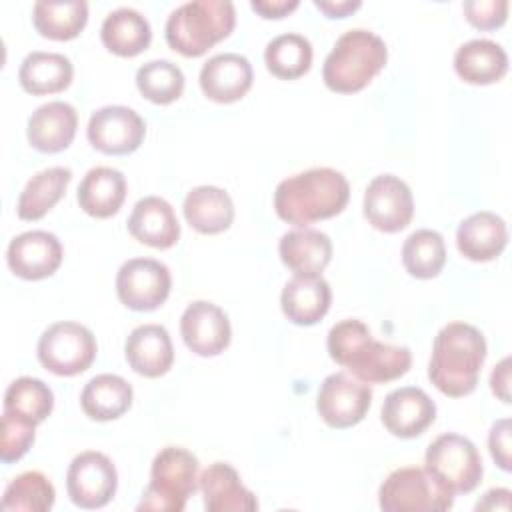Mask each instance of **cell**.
<instances>
[{
  "label": "cell",
  "mask_w": 512,
  "mask_h": 512,
  "mask_svg": "<svg viewBox=\"0 0 512 512\" xmlns=\"http://www.w3.org/2000/svg\"><path fill=\"white\" fill-rule=\"evenodd\" d=\"M36 424L20 418L12 412H2V438H0V458L4 464L18 462L34 444Z\"/></svg>",
  "instance_id": "obj_39"
},
{
  "label": "cell",
  "mask_w": 512,
  "mask_h": 512,
  "mask_svg": "<svg viewBox=\"0 0 512 512\" xmlns=\"http://www.w3.org/2000/svg\"><path fill=\"white\" fill-rule=\"evenodd\" d=\"M486 352L484 334L476 326L448 322L434 338L428 378L444 396H468L478 384Z\"/></svg>",
  "instance_id": "obj_3"
},
{
  "label": "cell",
  "mask_w": 512,
  "mask_h": 512,
  "mask_svg": "<svg viewBox=\"0 0 512 512\" xmlns=\"http://www.w3.org/2000/svg\"><path fill=\"white\" fill-rule=\"evenodd\" d=\"M32 22L40 36L66 42L84 30L88 4L84 0H38L32 6Z\"/></svg>",
  "instance_id": "obj_33"
},
{
  "label": "cell",
  "mask_w": 512,
  "mask_h": 512,
  "mask_svg": "<svg viewBox=\"0 0 512 512\" xmlns=\"http://www.w3.org/2000/svg\"><path fill=\"white\" fill-rule=\"evenodd\" d=\"M128 232L140 244L166 250L178 242L180 222L168 200L160 196H144L132 208Z\"/></svg>",
  "instance_id": "obj_22"
},
{
  "label": "cell",
  "mask_w": 512,
  "mask_h": 512,
  "mask_svg": "<svg viewBox=\"0 0 512 512\" xmlns=\"http://www.w3.org/2000/svg\"><path fill=\"white\" fill-rule=\"evenodd\" d=\"M72 76L74 66L68 56L44 50L26 54L18 70V82L22 90L32 96L64 92L70 86Z\"/></svg>",
  "instance_id": "obj_28"
},
{
  "label": "cell",
  "mask_w": 512,
  "mask_h": 512,
  "mask_svg": "<svg viewBox=\"0 0 512 512\" xmlns=\"http://www.w3.org/2000/svg\"><path fill=\"white\" fill-rule=\"evenodd\" d=\"M314 6L328 18H346L362 6L360 0H314Z\"/></svg>",
  "instance_id": "obj_44"
},
{
  "label": "cell",
  "mask_w": 512,
  "mask_h": 512,
  "mask_svg": "<svg viewBox=\"0 0 512 512\" xmlns=\"http://www.w3.org/2000/svg\"><path fill=\"white\" fill-rule=\"evenodd\" d=\"M54 408V394L50 386L32 376H20L12 380L4 392V410L32 424L44 422Z\"/></svg>",
  "instance_id": "obj_36"
},
{
  "label": "cell",
  "mask_w": 512,
  "mask_h": 512,
  "mask_svg": "<svg viewBox=\"0 0 512 512\" xmlns=\"http://www.w3.org/2000/svg\"><path fill=\"white\" fill-rule=\"evenodd\" d=\"M198 458L182 446L162 448L150 466V482L136 510L182 512L186 500L198 490Z\"/></svg>",
  "instance_id": "obj_6"
},
{
  "label": "cell",
  "mask_w": 512,
  "mask_h": 512,
  "mask_svg": "<svg viewBox=\"0 0 512 512\" xmlns=\"http://www.w3.org/2000/svg\"><path fill=\"white\" fill-rule=\"evenodd\" d=\"M300 6L298 0H252L250 8L262 18H284Z\"/></svg>",
  "instance_id": "obj_42"
},
{
  "label": "cell",
  "mask_w": 512,
  "mask_h": 512,
  "mask_svg": "<svg viewBox=\"0 0 512 512\" xmlns=\"http://www.w3.org/2000/svg\"><path fill=\"white\" fill-rule=\"evenodd\" d=\"M330 304L332 290L322 274H294L280 294L282 312L296 326H314L328 314Z\"/></svg>",
  "instance_id": "obj_21"
},
{
  "label": "cell",
  "mask_w": 512,
  "mask_h": 512,
  "mask_svg": "<svg viewBox=\"0 0 512 512\" xmlns=\"http://www.w3.org/2000/svg\"><path fill=\"white\" fill-rule=\"evenodd\" d=\"M56 490L46 474L40 470H28L10 480L2 494V510L20 512H46L54 506Z\"/></svg>",
  "instance_id": "obj_37"
},
{
  "label": "cell",
  "mask_w": 512,
  "mask_h": 512,
  "mask_svg": "<svg viewBox=\"0 0 512 512\" xmlns=\"http://www.w3.org/2000/svg\"><path fill=\"white\" fill-rule=\"evenodd\" d=\"M510 496L508 488H492L478 500L476 510H510Z\"/></svg>",
  "instance_id": "obj_45"
},
{
  "label": "cell",
  "mask_w": 512,
  "mask_h": 512,
  "mask_svg": "<svg viewBox=\"0 0 512 512\" xmlns=\"http://www.w3.org/2000/svg\"><path fill=\"white\" fill-rule=\"evenodd\" d=\"M348 198L350 184L346 176L320 166L284 178L274 190V210L280 220L302 228L340 214Z\"/></svg>",
  "instance_id": "obj_2"
},
{
  "label": "cell",
  "mask_w": 512,
  "mask_h": 512,
  "mask_svg": "<svg viewBox=\"0 0 512 512\" xmlns=\"http://www.w3.org/2000/svg\"><path fill=\"white\" fill-rule=\"evenodd\" d=\"M372 404V390L368 384L344 374H328L316 396V410L326 426L344 430L364 420Z\"/></svg>",
  "instance_id": "obj_13"
},
{
  "label": "cell",
  "mask_w": 512,
  "mask_h": 512,
  "mask_svg": "<svg viewBox=\"0 0 512 512\" xmlns=\"http://www.w3.org/2000/svg\"><path fill=\"white\" fill-rule=\"evenodd\" d=\"M424 466L454 494L472 492L484 474L482 456L472 440L456 432L440 434L424 454Z\"/></svg>",
  "instance_id": "obj_9"
},
{
  "label": "cell",
  "mask_w": 512,
  "mask_h": 512,
  "mask_svg": "<svg viewBox=\"0 0 512 512\" xmlns=\"http://www.w3.org/2000/svg\"><path fill=\"white\" fill-rule=\"evenodd\" d=\"M118 488L114 462L96 450L80 452L72 458L66 472V490L70 500L84 510L106 506Z\"/></svg>",
  "instance_id": "obj_11"
},
{
  "label": "cell",
  "mask_w": 512,
  "mask_h": 512,
  "mask_svg": "<svg viewBox=\"0 0 512 512\" xmlns=\"http://www.w3.org/2000/svg\"><path fill=\"white\" fill-rule=\"evenodd\" d=\"M184 72L170 60H150L136 70L138 92L154 104H172L184 92Z\"/></svg>",
  "instance_id": "obj_38"
},
{
  "label": "cell",
  "mask_w": 512,
  "mask_h": 512,
  "mask_svg": "<svg viewBox=\"0 0 512 512\" xmlns=\"http://www.w3.org/2000/svg\"><path fill=\"white\" fill-rule=\"evenodd\" d=\"M124 356L136 374L146 378L164 376L174 364V346L168 330L160 324L136 326L124 342Z\"/></svg>",
  "instance_id": "obj_20"
},
{
  "label": "cell",
  "mask_w": 512,
  "mask_h": 512,
  "mask_svg": "<svg viewBox=\"0 0 512 512\" xmlns=\"http://www.w3.org/2000/svg\"><path fill=\"white\" fill-rule=\"evenodd\" d=\"M126 178L110 166L90 168L78 184V204L92 218H110L118 214L126 200Z\"/></svg>",
  "instance_id": "obj_27"
},
{
  "label": "cell",
  "mask_w": 512,
  "mask_h": 512,
  "mask_svg": "<svg viewBox=\"0 0 512 512\" xmlns=\"http://www.w3.org/2000/svg\"><path fill=\"white\" fill-rule=\"evenodd\" d=\"M100 40L112 54L132 58L150 46L152 28L142 12L122 6L106 14L100 28Z\"/></svg>",
  "instance_id": "obj_30"
},
{
  "label": "cell",
  "mask_w": 512,
  "mask_h": 512,
  "mask_svg": "<svg viewBox=\"0 0 512 512\" xmlns=\"http://www.w3.org/2000/svg\"><path fill=\"white\" fill-rule=\"evenodd\" d=\"M134 400L130 382L118 374H98L90 378L80 394L84 414L98 422H108L124 416Z\"/></svg>",
  "instance_id": "obj_31"
},
{
  "label": "cell",
  "mask_w": 512,
  "mask_h": 512,
  "mask_svg": "<svg viewBox=\"0 0 512 512\" xmlns=\"http://www.w3.org/2000/svg\"><path fill=\"white\" fill-rule=\"evenodd\" d=\"M282 264L294 274H322L332 260V240L314 228H296L282 234L278 242Z\"/></svg>",
  "instance_id": "obj_25"
},
{
  "label": "cell",
  "mask_w": 512,
  "mask_h": 512,
  "mask_svg": "<svg viewBox=\"0 0 512 512\" xmlns=\"http://www.w3.org/2000/svg\"><path fill=\"white\" fill-rule=\"evenodd\" d=\"M378 504L386 512H444L452 508L454 492L426 466H404L386 476Z\"/></svg>",
  "instance_id": "obj_7"
},
{
  "label": "cell",
  "mask_w": 512,
  "mask_h": 512,
  "mask_svg": "<svg viewBox=\"0 0 512 512\" xmlns=\"http://www.w3.org/2000/svg\"><path fill=\"white\" fill-rule=\"evenodd\" d=\"M252 80L254 72L250 60L236 52H222L208 58L198 76L204 96L218 104L242 100L252 88Z\"/></svg>",
  "instance_id": "obj_18"
},
{
  "label": "cell",
  "mask_w": 512,
  "mask_h": 512,
  "mask_svg": "<svg viewBox=\"0 0 512 512\" xmlns=\"http://www.w3.org/2000/svg\"><path fill=\"white\" fill-rule=\"evenodd\" d=\"M454 72L460 80L474 86L494 84L508 72L506 50L494 40L474 38L458 46L454 54Z\"/></svg>",
  "instance_id": "obj_26"
},
{
  "label": "cell",
  "mask_w": 512,
  "mask_h": 512,
  "mask_svg": "<svg viewBox=\"0 0 512 512\" xmlns=\"http://www.w3.org/2000/svg\"><path fill=\"white\" fill-rule=\"evenodd\" d=\"M186 222L200 234H220L234 222V202L230 194L218 186L192 188L182 204Z\"/></svg>",
  "instance_id": "obj_29"
},
{
  "label": "cell",
  "mask_w": 512,
  "mask_h": 512,
  "mask_svg": "<svg viewBox=\"0 0 512 512\" xmlns=\"http://www.w3.org/2000/svg\"><path fill=\"white\" fill-rule=\"evenodd\" d=\"M312 44L306 36L286 32L274 36L264 50V62L272 76L280 80H296L312 66Z\"/></svg>",
  "instance_id": "obj_34"
},
{
  "label": "cell",
  "mask_w": 512,
  "mask_h": 512,
  "mask_svg": "<svg viewBox=\"0 0 512 512\" xmlns=\"http://www.w3.org/2000/svg\"><path fill=\"white\" fill-rule=\"evenodd\" d=\"M386 42L366 28L344 32L322 66L324 84L338 94H354L366 88L386 66Z\"/></svg>",
  "instance_id": "obj_5"
},
{
  "label": "cell",
  "mask_w": 512,
  "mask_h": 512,
  "mask_svg": "<svg viewBox=\"0 0 512 512\" xmlns=\"http://www.w3.org/2000/svg\"><path fill=\"white\" fill-rule=\"evenodd\" d=\"M96 352L98 344L92 330L72 320L50 324L36 346L40 364L56 376H76L86 372L92 366Z\"/></svg>",
  "instance_id": "obj_8"
},
{
  "label": "cell",
  "mask_w": 512,
  "mask_h": 512,
  "mask_svg": "<svg viewBox=\"0 0 512 512\" xmlns=\"http://www.w3.org/2000/svg\"><path fill=\"white\" fill-rule=\"evenodd\" d=\"M172 276L164 262L154 258H130L116 274L118 300L136 312L156 310L166 302Z\"/></svg>",
  "instance_id": "obj_10"
},
{
  "label": "cell",
  "mask_w": 512,
  "mask_h": 512,
  "mask_svg": "<svg viewBox=\"0 0 512 512\" xmlns=\"http://www.w3.org/2000/svg\"><path fill=\"white\" fill-rule=\"evenodd\" d=\"M488 448L498 468L504 472H510L512 456H510V420L508 418H500L492 424L488 434Z\"/></svg>",
  "instance_id": "obj_41"
},
{
  "label": "cell",
  "mask_w": 512,
  "mask_h": 512,
  "mask_svg": "<svg viewBox=\"0 0 512 512\" xmlns=\"http://www.w3.org/2000/svg\"><path fill=\"white\" fill-rule=\"evenodd\" d=\"M508 244V228L502 216L480 210L464 218L456 228L458 252L472 262L498 258Z\"/></svg>",
  "instance_id": "obj_23"
},
{
  "label": "cell",
  "mask_w": 512,
  "mask_h": 512,
  "mask_svg": "<svg viewBox=\"0 0 512 512\" xmlns=\"http://www.w3.org/2000/svg\"><path fill=\"white\" fill-rule=\"evenodd\" d=\"M180 334L194 354L218 356L232 340V326L218 304L196 300L188 304L180 316Z\"/></svg>",
  "instance_id": "obj_16"
},
{
  "label": "cell",
  "mask_w": 512,
  "mask_h": 512,
  "mask_svg": "<svg viewBox=\"0 0 512 512\" xmlns=\"http://www.w3.org/2000/svg\"><path fill=\"white\" fill-rule=\"evenodd\" d=\"M490 388L502 402H510V358H502L494 366L490 374Z\"/></svg>",
  "instance_id": "obj_43"
},
{
  "label": "cell",
  "mask_w": 512,
  "mask_h": 512,
  "mask_svg": "<svg viewBox=\"0 0 512 512\" xmlns=\"http://www.w3.org/2000/svg\"><path fill=\"white\" fill-rule=\"evenodd\" d=\"M78 128V112L72 104L52 100L38 106L26 124V138L32 148L44 154L66 150Z\"/></svg>",
  "instance_id": "obj_19"
},
{
  "label": "cell",
  "mask_w": 512,
  "mask_h": 512,
  "mask_svg": "<svg viewBox=\"0 0 512 512\" xmlns=\"http://www.w3.org/2000/svg\"><path fill=\"white\" fill-rule=\"evenodd\" d=\"M462 10L474 28L494 30L508 18V0H468L462 4Z\"/></svg>",
  "instance_id": "obj_40"
},
{
  "label": "cell",
  "mask_w": 512,
  "mask_h": 512,
  "mask_svg": "<svg viewBox=\"0 0 512 512\" xmlns=\"http://www.w3.org/2000/svg\"><path fill=\"white\" fill-rule=\"evenodd\" d=\"M86 136L98 152L124 156L138 150L144 142L146 122L134 108L110 104L92 112Z\"/></svg>",
  "instance_id": "obj_14"
},
{
  "label": "cell",
  "mask_w": 512,
  "mask_h": 512,
  "mask_svg": "<svg viewBox=\"0 0 512 512\" xmlns=\"http://www.w3.org/2000/svg\"><path fill=\"white\" fill-rule=\"evenodd\" d=\"M234 26L236 8L230 0H192L170 12L164 36L174 52L198 58L228 38Z\"/></svg>",
  "instance_id": "obj_4"
},
{
  "label": "cell",
  "mask_w": 512,
  "mask_h": 512,
  "mask_svg": "<svg viewBox=\"0 0 512 512\" xmlns=\"http://www.w3.org/2000/svg\"><path fill=\"white\" fill-rule=\"evenodd\" d=\"M436 418L434 400L416 386H402L392 390L380 408L384 428L396 438L420 436Z\"/></svg>",
  "instance_id": "obj_17"
},
{
  "label": "cell",
  "mask_w": 512,
  "mask_h": 512,
  "mask_svg": "<svg viewBox=\"0 0 512 512\" xmlns=\"http://www.w3.org/2000/svg\"><path fill=\"white\" fill-rule=\"evenodd\" d=\"M402 264L414 278L428 280L442 272L446 264V244L440 232L420 228L402 244Z\"/></svg>",
  "instance_id": "obj_35"
},
{
  "label": "cell",
  "mask_w": 512,
  "mask_h": 512,
  "mask_svg": "<svg viewBox=\"0 0 512 512\" xmlns=\"http://www.w3.org/2000/svg\"><path fill=\"white\" fill-rule=\"evenodd\" d=\"M208 512H252L256 496L242 484L240 474L228 462H212L198 478Z\"/></svg>",
  "instance_id": "obj_24"
},
{
  "label": "cell",
  "mask_w": 512,
  "mask_h": 512,
  "mask_svg": "<svg viewBox=\"0 0 512 512\" xmlns=\"http://www.w3.org/2000/svg\"><path fill=\"white\" fill-rule=\"evenodd\" d=\"M64 258V248L56 234L46 230H28L14 236L6 250V262L12 274L22 280H44L52 276Z\"/></svg>",
  "instance_id": "obj_15"
},
{
  "label": "cell",
  "mask_w": 512,
  "mask_h": 512,
  "mask_svg": "<svg viewBox=\"0 0 512 512\" xmlns=\"http://www.w3.org/2000/svg\"><path fill=\"white\" fill-rule=\"evenodd\" d=\"M72 180V170L66 166H50L36 172L26 186L22 188L16 214L20 220L34 222L44 218L66 194V188Z\"/></svg>",
  "instance_id": "obj_32"
},
{
  "label": "cell",
  "mask_w": 512,
  "mask_h": 512,
  "mask_svg": "<svg viewBox=\"0 0 512 512\" xmlns=\"http://www.w3.org/2000/svg\"><path fill=\"white\" fill-rule=\"evenodd\" d=\"M330 358L364 384H384L410 370L412 354L406 346L372 338L370 328L358 318L336 322L326 338Z\"/></svg>",
  "instance_id": "obj_1"
},
{
  "label": "cell",
  "mask_w": 512,
  "mask_h": 512,
  "mask_svg": "<svg viewBox=\"0 0 512 512\" xmlns=\"http://www.w3.org/2000/svg\"><path fill=\"white\" fill-rule=\"evenodd\" d=\"M362 212L372 228L386 234L400 232L414 216L412 190L394 174H378L364 190Z\"/></svg>",
  "instance_id": "obj_12"
}]
</instances>
